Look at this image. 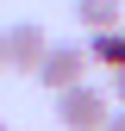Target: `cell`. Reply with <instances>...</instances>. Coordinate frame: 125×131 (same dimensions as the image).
<instances>
[{
	"instance_id": "5",
	"label": "cell",
	"mask_w": 125,
	"mask_h": 131,
	"mask_svg": "<svg viewBox=\"0 0 125 131\" xmlns=\"http://www.w3.org/2000/svg\"><path fill=\"white\" fill-rule=\"evenodd\" d=\"M88 62L125 69V25H106V31H94V44H88Z\"/></svg>"
},
{
	"instance_id": "6",
	"label": "cell",
	"mask_w": 125,
	"mask_h": 131,
	"mask_svg": "<svg viewBox=\"0 0 125 131\" xmlns=\"http://www.w3.org/2000/svg\"><path fill=\"white\" fill-rule=\"evenodd\" d=\"M113 100L125 106V69H113Z\"/></svg>"
},
{
	"instance_id": "2",
	"label": "cell",
	"mask_w": 125,
	"mask_h": 131,
	"mask_svg": "<svg viewBox=\"0 0 125 131\" xmlns=\"http://www.w3.org/2000/svg\"><path fill=\"white\" fill-rule=\"evenodd\" d=\"M31 75H38L50 94L69 88V81H88V50H81V44H50V50L38 56V69H31Z\"/></svg>"
},
{
	"instance_id": "3",
	"label": "cell",
	"mask_w": 125,
	"mask_h": 131,
	"mask_svg": "<svg viewBox=\"0 0 125 131\" xmlns=\"http://www.w3.org/2000/svg\"><path fill=\"white\" fill-rule=\"evenodd\" d=\"M0 44H6V69H19V75H31V69H38V56L50 50V38H44V25H31V19L6 25V31H0Z\"/></svg>"
},
{
	"instance_id": "9",
	"label": "cell",
	"mask_w": 125,
	"mask_h": 131,
	"mask_svg": "<svg viewBox=\"0 0 125 131\" xmlns=\"http://www.w3.org/2000/svg\"><path fill=\"white\" fill-rule=\"evenodd\" d=\"M0 131H6V125H0Z\"/></svg>"
},
{
	"instance_id": "1",
	"label": "cell",
	"mask_w": 125,
	"mask_h": 131,
	"mask_svg": "<svg viewBox=\"0 0 125 131\" xmlns=\"http://www.w3.org/2000/svg\"><path fill=\"white\" fill-rule=\"evenodd\" d=\"M106 94L88 88V81H69V88H56V125L62 131H100L106 125Z\"/></svg>"
},
{
	"instance_id": "4",
	"label": "cell",
	"mask_w": 125,
	"mask_h": 131,
	"mask_svg": "<svg viewBox=\"0 0 125 131\" xmlns=\"http://www.w3.org/2000/svg\"><path fill=\"white\" fill-rule=\"evenodd\" d=\"M125 19V0H75V25L81 31H106Z\"/></svg>"
},
{
	"instance_id": "7",
	"label": "cell",
	"mask_w": 125,
	"mask_h": 131,
	"mask_svg": "<svg viewBox=\"0 0 125 131\" xmlns=\"http://www.w3.org/2000/svg\"><path fill=\"white\" fill-rule=\"evenodd\" d=\"M100 131H125V112H106V125Z\"/></svg>"
},
{
	"instance_id": "8",
	"label": "cell",
	"mask_w": 125,
	"mask_h": 131,
	"mask_svg": "<svg viewBox=\"0 0 125 131\" xmlns=\"http://www.w3.org/2000/svg\"><path fill=\"white\" fill-rule=\"evenodd\" d=\"M0 69H6V44H0Z\"/></svg>"
}]
</instances>
